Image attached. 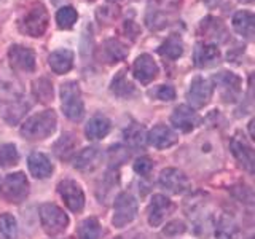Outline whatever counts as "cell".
I'll list each match as a JSON object with an SVG mask.
<instances>
[{
    "label": "cell",
    "instance_id": "6da1fadb",
    "mask_svg": "<svg viewBox=\"0 0 255 239\" xmlns=\"http://www.w3.org/2000/svg\"><path fill=\"white\" fill-rule=\"evenodd\" d=\"M56 124H58V117L54 110H43L26 120L19 132L27 140H43L54 132Z\"/></svg>",
    "mask_w": 255,
    "mask_h": 239
},
{
    "label": "cell",
    "instance_id": "7a4b0ae2",
    "mask_svg": "<svg viewBox=\"0 0 255 239\" xmlns=\"http://www.w3.org/2000/svg\"><path fill=\"white\" fill-rule=\"evenodd\" d=\"M180 0H150L145 22L150 30H159L172 22L175 11L179 10Z\"/></svg>",
    "mask_w": 255,
    "mask_h": 239
},
{
    "label": "cell",
    "instance_id": "3957f363",
    "mask_svg": "<svg viewBox=\"0 0 255 239\" xmlns=\"http://www.w3.org/2000/svg\"><path fill=\"white\" fill-rule=\"evenodd\" d=\"M61 107L64 115L72 121H80L85 115L82 90L77 82H66L61 86Z\"/></svg>",
    "mask_w": 255,
    "mask_h": 239
},
{
    "label": "cell",
    "instance_id": "277c9868",
    "mask_svg": "<svg viewBox=\"0 0 255 239\" xmlns=\"http://www.w3.org/2000/svg\"><path fill=\"white\" fill-rule=\"evenodd\" d=\"M40 222H42V227L46 231V235L50 236H58L64 233L69 227L67 214H64L61 207L51 203L40 206Z\"/></svg>",
    "mask_w": 255,
    "mask_h": 239
},
{
    "label": "cell",
    "instance_id": "5b68a950",
    "mask_svg": "<svg viewBox=\"0 0 255 239\" xmlns=\"http://www.w3.org/2000/svg\"><path fill=\"white\" fill-rule=\"evenodd\" d=\"M48 11L42 3H37L24 14V18L19 22V29L22 34L30 37H42L48 29Z\"/></svg>",
    "mask_w": 255,
    "mask_h": 239
},
{
    "label": "cell",
    "instance_id": "8992f818",
    "mask_svg": "<svg viewBox=\"0 0 255 239\" xmlns=\"http://www.w3.org/2000/svg\"><path fill=\"white\" fill-rule=\"evenodd\" d=\"M137 215V201L131 193H120L114 206V225L123 228L131 223Z\"/></svg>",
    "mask_w": 255,
    "mask_h": 239
},
{
    "label": "cell",
    "instance_id": "52a82bcc",
    "mask_svg": "<svg viewBox=\"0 0 255 239\" xmlns=\"http://www.w3.org/2000/svg\"><path fill=\"white\" fill-rule=\"evenodd\" d=\"M27 193H29V182L26 179V175L22 172H13L6 175L2 187V195L8 203L18 204L24 201Z\"/></svg>",
    "mask_w": 255,
    "mask_h": 239
},
{
    "label": "cell",
    "instance_id": "ba28073f",
    "mask_svg": "<svg viewBox=\"0 0 255 239\" xmlns=\"http://www.w3.org/2000/svg\"><path fill=\"white\" fill-rule=\"evenodd\" d=\"M58 191L61 198L64 199V203L69 207L72 212H82L85 207V193L82 187L78 185L75 180L66 179L59 182Z\"/></svg>",
    "mask_w": 255,
    "mask_h": 239
},
{
    "label": "cell",
    "instance_id": "9c48e42d",
    "mask_svg": "<svg viewBox=\"0 0 255 239\" xmlns=\"http://www.w3.org/2000/svg\"><path fill=\"white\" fill-rule=\"evenodd\" d=\"M212 93H214V86L209 80H206L203 77H196L190 83L187 99L195 109H201L211 101Z\"/></svg>",
    "mask_w": 255,
    "mask_h": 239
},
{
    "label": "cell",
    "instance_id": "30bf717a",
    "mask_svg": "<svg viewBox=\"0 0 255 239\" xmlns=\"http://www.w3.org/2000/svg\"><path fill=\"white\" fill-rule=\"evenodd\" d=\"M159 185L174 195H182L190 190V179L185 172L175 169V167H167L159 175Z\"/></svg>",
    "mask_w": 255,
    "mask_h": 239
},
{
    "label": "cell",
    "instance_id": "8fae6325",
    "mask_svg": "<svg viewBox=\"0 0 255 239\" xmlns=\"http://www.w3.org/2000/svg\"><path fill=\"white\" fill-rule=\"evenodd\" d=\"M8 59L16 70L34 72L35 70V54L30 48L22 45H11L8 50Z\"/></svg>",
    "mask_w": 255,
    "mask_h": 239
},
{
    "label": "cell",
    "instance_id": "7c38bea8",
    "mask_svg": "<svg viewBox=\"0 0 255 239\" xmlns=\"http://www.w3.org/2000/svg\"><path fill=\"white\" fill-rule=\"evenodd\" d=\"M132 74H134L135 80H139L142 85H148L150 82H153L156 78L158 66L150 54H140V56H137V59L134 61Z\"/></svg>",
    "mask_w": 255,
    "mask_h": 239
},
{
    "label": "cell",
    "instance_id": "4fadbf2b",
    "mask_svg": "<svg viewBox=\"0 0 255 239\" xmlns=\"http://www.w3.org/2000/svg\"><path fill=\"white\" fill-rule=\"evenodd\" d=\"M145 140L148 142V145L155 147L158 150L169 148L174 143H177L179 137L175 135V132L167 127L166 124H156L153 129H150L148 134L145 135Z\"/></svg>",
    "mask_w": 255,
    "mask_h": 239
},
{
    "label": "cell",
    "instance_id": "5bb4252c",
    "mask_svg": "<svg viewBox=\"0 0 255 239\" xmlns=\"http://www.w3.org/2000/svg\"><path fill=\"white\" fill-rule=\"evenodd\" d=\"M230 148H231V153H233L235 158L238 159V163L241 164L247 172L252 174L255 169V155H254V150L249 143L236 135V137L231 139Z\"/></svg>",
    "mask_w": 255,
    "mask_h": 239
},
{
    "label": "cell",
    "instance_id": "9a60e30c",
    "mask_svg": "<svg viewBox=\"0 0 255 239\" xmlns=\"http://www.w3.org/2000/svg\"><path fill=\"white\" fill-rule=\"evenodd\" d=\"M19 98H22V91L18 80L11 75V72L0 66V104L11 102Z\"/></svg>",
    "mask_w": 255,
    "mask_h": 239
},
{
    "label": "cell",
    "instance_id": "2e32d148",
    "mask_svg": "<svg viewBox=\"0 0 255 239\" xmlns=\"http://www.w3.org/2000/svg\"><path fill=\"white\" fill-rule=\"evenodd\" d=\"M214 82L217 83V86H220L222 96L227 102L236 101L238 94L241 93L243 82L236 74H231V72H220V74L214 77Z\"/></svg>",
    "mask_w": 255,
    "mask_h": 239
},
{
    "label": "cell",
    "instance_id": "e0dca14e",
    "mask_svg": "<svg viewBox=\"0 0 255 239\" xmlns=\"http://www.w3.org/2000/svg\"><path fill=\"white\" fill-rule=\"evenodd\" d=\"M172 211L171 199L163 195H155L148 206V223L151 227H159Z\"/></svg>",
    "mask_w": 255,
    "mask_h": 239
},
{
    "label": "cell",
    "instance_id": "ac0fdd59",
    "mask_svg": "<svg viewBox=\"0 0 255 239\" xmlns=\"http://www.w3.org/2000/svg\"><path fill=\"white\" fill-rule=\"evenodd\" d=\"M199 121L196 112L188 106H179L171 115V124L182 132H190L195 129Z\"/></svg>",
    "mask_w": 255,
    "mask_h": 239
},
{
    "label": "cell",
    "instance_id": "d6986e66",
    "mask_svg": "<svg viewBox=\"0 0 255 239\" xmlns=\"http://www.w3.org/2000/svg\"><path fill=\"white\" fill-rule=\"evenodd\" d=\"M220 59L219 48L212 43H198L193 50V61L196 67H211Z\"/></svg>",
    "mask_w": 255,
    "mask_h": 239
},
{
    "label": "cell",
    "instance_id": "ffe728a7",
    "mask_svg": "<svg viewBox=\"0 0 255 239\" xmlns=\"http://www.w3.org/2000/svg\"><path fill=\"white\" fill-rule=\"evenodd\" d=\"M30 104L26 101V98H19V99H14L11 102H6V104H0V114L2 117L6 120L8 123H16L19 121L22 118V115L26 114V110H29Z\"/></svg>",
    "mask_w": 255,
    "mask_h": 239
},
{
    "label": "cell",
    "instance_id": "44dd1931",
    "mask_svg": "<svg viewBox=\"0 0 255 239\" xmlns=\"http://www.w3.org/2000/svg\"><path fill=\"white\" fill-rule=\"evenodd\" d=\"M48 64H50L51 70L54 74L62 75L67 74V72L74 67V53L70 50H56L50 54L48 58Z\"/></svg>",
    "mask_w": 255,
    "mask_h": 239
},
{
    "label": "cell",
    "instance_id": "7402d4cb",
    "mask_svg": "<svg viewBox=\"0 0 255 239\" xmlns=\"http://www.w3.org/2000/svg\"><path fill=\"white\" fill-rule=\"evenodd\" d=\"M112 129V123L107 117L104 115H94L90 121H88L86 127H85V134L88 139L91 140H98V139H104L106 135L110 132Z\"/></svg>",
    "mask_w": 255,
    "mask_h": 239
},
{
    "label": "cell",
    "instance_id": "603a6c76",
    "mask_svg": "<svg viewBox=\"0 0 255 239\" xmlns=\"http://www.w3.org/2000/svg\"><path fill=\"white\" fill-rule=\"evenodd\" d=\"M27 164H29L30 174L37 179H46V177H50L53 172V166L50 163V159H48V156L43 153H38V151H34V153L29 156Z\"/></svg>",
    "mask_w": 255,
    "mask_h": 239
},
{
    "label": "cell",
    "instance_id": "cb8c5ba5",
    "mask_svg": "<svg viewBox=\"0 0 255 239\" xmlns=\"http://www.w3.org/2000/svg\"><path fill=\"white\" fill-rule=\"evenodd\" d=\"M101 158H102V153L98 147H88V148H83L75 156L74 166L80 171H93L94 167L99 166Z\"/></svg>",
    "mask_w": 255,
    "mask_h": 239
},
{
    "label": "cell",
    "instance_id": "d4e9b609",
    "mask_svg": "<svg viewBox=\"0 0 255 239\" xmlns=\"http://www.w3.org/2000/svg\"><path fill=\"white\" fill-rule=\"evenodd\" d=\"M233 27L239 35L252 38L255 32V18L251 11H238L233 16Z\"/></svg>",
    "mask_w": 255,
    "mask_h": 239
},
{
    "label": "cell",
    "instance_id": "484cf974",
    "mask_svg": "<svg viewBox=\"0 0 255 239\" xmlns=\"http://www.w3.org/2000/svg\"><path fill=\"white\" fill-rule=\"evenodd\" d=\"M158 53L164 56V58L175 61L179 59L180 56L183 54V42H182V37L177 34H172L167 37L164 42L161 43V46L158 48Z\"/></svg>",
    "mask_w": 255,
    "mask_h": 239
},
{
    "label": "cell",
    "instance_id": "4316f807",
    "mask_svg": "<svg viewBox=\"0 0 255 239\" xmlns=\"http://www.w3.org/2000/svg\"><path fill=\"white\" fill-rule=\"evenodd\" d=\"M239 230L235 220L227 217V215H222L215 222V236H217V239H236Z\"/></svg>",
    "mask_w": 255,
    "mask_h": 239
},
{
    "label": "cell",
    "instance_id": "83f0119b",
    "mask_svg": "<svg viewBox=\"0 0 255 239\" xmlns=\"http://www.w3.org/2000/svg\"><path fill=\"white\" fill-rule=\"evenodd\" d=\"M104 56H106V59L109 62H118L126 58L128 50L122 42H118L115 38H110L104 42Z\"/></svg>",
    "mask_w": 255,
    "mask_h": 239
},
{
    "label": "cell",
    "instance_id": "f1b7e54d",
    "mask_svg": "<svg viewBox=\"0 0 255 239\" xmlns=\"http://www.w3.org/2000/svg\"><path fill=\"white\" fill-rule=\"evenodd\" d=\"M110 90H112V93H114L115 96H118V98H123V99H126V98H131V96L134 94V86H132V83L129 82V80L126 78V75H125V72L122 70V72H118V75L112 80V86H110Z\"/></svg>",
    "mask_w": 255,
    "mask_h": 239
},
{
    "label": "cell",
    "instance_id": "f546056e",
    "mask_svg": "<svg viewBox=\"0 0 255 239\" xmlns=\"http://www.w3.org/2000/svg\"><path fill=\"white\" fill-rule=\"evenodd\" d=\"M201 29L204 30L206 35L217 38L220 42L227 38V29L223 26V22L217 18H212V16H207L206 19L201 21Z\"/></svg>",
    "mask_w": 255,
    "mask_h": 239
},
{
    "label": "cell",
    "instance_id": "4dcf8cb0",
    "mask_svg": "<svg viewBox=\"0 0 255 239\" xmlns=\"http://www.w3.org/2000/svg\"><path fill=\"white\" fill-rule=\"evenodd\" d=\"M99 236H101V225L98 219L90 217L80 223L78 239H99Z\"/></svg>",
    "mask_w": 255,
    "mask_h": 239
},
{
    "label": "cell",
    "instance_id": "1f68e13d",
    "mask_svg": "<svg viewBox=\"0 0 255 239\" xmlns=\"http://www.w3.org/2000/svg\"><path fill=\"white\" fill-rule=\"evenodd\" d=\"M78 19V13L74 6H62L56 13V22L61 29H70Z\"/></svg>",
    "mask_w": 255,
    "mask_h": 239
},
{
    "label": "cell",
    "instance_id": "d6a6232c",
    "mask_svg": "<svg viewBox=\"0 0 255 239\" xmlns=\"http://www.w3.org/2000/svg\"><path fill=\"white\" fill-rule=\"evenodd\" d=\"M32 91H34V96L40 102H50V101H53V85L48 82L46 78L35 80L34 86H32Z\"/></svg>",
    "mask_w": 255,
    "mask_h": 239
},
{
    "label": "cell",
    "instance_id": "836d02e7",
    "mask_svg": "<svg viewBox=\"0 0 255 239\" xmlns=\"http://www.w3.org/2000/svg\"><path fill=\"white\" fill-rule=\"evenodd\" d=\"M19 153L13 143H3L0 145V167H10L18 164Z\"/></svg>",
    "mask_w": 255,
    "mask_h": 239
},
{
    "label": "cell",
    "instance_id": "e575fe53",
    "mask_svg": "<svg viewBox=\"0 0 255 239\" xmlns=\"http://www.w3.org/2000/svg\"><path fill=\"white\" fill-rule=\"evenodd\" d=\"M0 233L6 239H16V236H18V223H16V219L13 215H0Z\"/></svg>",
    "mask_w": 255,
    "mask_h": 239
},
{
    "label": "cell",
    "instance_id": "d590c367",
    "mask_svg": "<svg viewBox=\"0 0 255 239\" xmlns=\"http://www.w3.org/2000/svg\"><path fill=\"white\" fill-rule=\"evenodd\" d=\"M125 139L132 147H140L145 142V134H143V127L139 124H131L125 129Z\"/></svg>",
    "mask_w": 255,
    "mask_h": 239
},
{
    "label": "cell",
    "instance_id": "8d00e7d4",
    "mask_svg": "<svg viewBox=\"0 0 255 239\" xmlns=\"http://www.w3.org/2000/svg\"><path fill=\"white\" fill-rule=\"evenodd\" d=\"M74 148H75V140L70 134L62 135L58 140V143L54 145V151L59 158H67L72 151H74Z\"/></svg>",
    "mask_w": 255,
    "mask_h": 239
},
{
    "label": "cell",
    "instance_id": "74e56055",
    "mask_svg": "<svg viewBox=\"0 0 255 239\" xmlns=\"http://www.w3.org/2000/svg\"><path fill=\"white\" fill-rule=\"evenodd\" d=\"M151 169H153V161H151L148 156H142L135 159V163H134L135 174L142 175V177H147V175H150Z\"/></svg>",
    "mask_w": 255,
    "mask_h": 239
},
{
    "label": "cell",
    "instance_id": "f35d334b",
    "mask_svg": "<svg viewBox=\"0 0 255 239\" xmlns=\"http://www.w3.org/2000/svg\"><path fill=\"white\" fill-rule=\"evenodd\" d=\"M109 158H110V163L112 164H122L125 163L128 158H129V153H128V150L123 148V147H112L110 151H109Z\"/></svg>",
    "mask_w": 255,
    "mask_h": 239
},
{
    "label": "cell",
    "instance_id": "ab89813d",
    "mask_svg": "<svg viewBox=\"0 0 255 239\" xmlns=\"http://www.w3.org/2000/svg\"><path fill=\"white\" fill-rule=\"evenodd\" d=\"M155 96L159 101H172V99H175V91L171 85H161L155 91Z\"/></svg>",
    "mask_w": 255,
    "mask_h": 239
},
{
    "label": "cell",
    "instance_id": "60d3db41",
    "mask_svg": "<svg viewBox=\"0 0 255 239\" xmlns=\"http://www.w3.org/2000/svg\"><path fill=\"white\" fill-rule=\"evenodd\" d=\"M185 231V223L175 220L172 223H169L166 228H164V235H169V236H175V235H182Z\"/></svg>",
    "mask_w": 255,
    "mask_h": 239
},
{
    "label": "cell",
    "instance_id": "b9f144b4",
    "mask_svg": "<svg viewBox=\"0 0 255 239\" xmlns=\"http://www.w3.org/2000/svg\"><path fill=\"white\" fill-rule=\"evenodd\" d=\"M239 2H243V3H252L254 0H239Z\"/></svg>",
    "mask_w": 255,
    "mask_h": 239
},
{
    "label": "cell",
    "instance_id": "7bdbcfd3",
    "mask_svg": "<svg viewBox=\"0 0 255 239\" xmlns=\"http://www.w3.org/2000/svg\"><path fill=\"white\" fill-rule=\"evenodd\" d=\"M109 2H120V0H109Z\"/></svg>",
    "mask_w": 255,
    "mask_h": 239
}]
</instances>
